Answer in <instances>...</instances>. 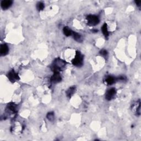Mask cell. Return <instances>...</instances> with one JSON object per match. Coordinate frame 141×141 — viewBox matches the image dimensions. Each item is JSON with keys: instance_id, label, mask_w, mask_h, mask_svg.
<instances>
[{"instance_id": "cell-5", "label": "cell", "mask_w": 141, "mask_h": 141, "mask_svg": "<svg viewBox=\"0 0 141 141\" xmlns=\"http://www.w3.org/2000/svg\"><path fill=\"white\" fill-rule=\"evenodd\" d=\"M116 94V91L115 88H112L106 92L105 94V99L107 100H111L115 97Z\"/></svg>"}, {"instance_id": "cell-17", "label": "cell", "mask_w": 141, "mask_h": 141, "mask_svg": "<svg viewBox=\"0 0 141 141\" xmlns=\"http://www.w3.org/2000/svg\"><path fill=\"white\" fill-rule=\"evenodd\" d=\"M135 3H136V4L137 6L139 7H140L141 6V1H136Z\"/></svg>"}, {"instance_id": "cell-2", "label": "cell", "mask_w": 141, "mask_h": 141, "mask_svg": "<svg viewBox=\"0 0 141 141\" xmlns=\"http://www.w3.org/2000/svg\"><path fill=\"white\" fill-rule=\"evenodd\" d=\"M83 56L80 51H76L75 58L72 60V63L74 66L80 67L83 65Z\"/></svg>"}, {"instance_id": "cell-7", "label": "cell", "mask_w": 141, "mask_h": 141, "mask_svg": "<svg viewBox=\"0 0 141 141\" xmlns=\"http://www.w3.org/2000/svg\"><path fill=\"white\" fill-rule=\"evenodd\" d=\"M13 2L11 0H7V1H2L1 2V6L3 9L6 10L9 8L12 5Z\"/></svg>"}, {"instance_id": "cell-6", "label": "cell", "mask_w": 141, "mask_h": 141, "mask_svg": "<svg viewBox=\"0 0 141 141\" xmlns=\"http://www.w3.org/2000/svg\"><path fill=\"white\" fill-rule=\"evenodd\" d=\"M51 82L54 83H59L62 80V77L59 72H54V75L51 77Z\"/></svg>"}, {"instance_id": "cell-8", "label": "cell", "mask_w": 141, "mask_h": 141, "mask_svg": "<svg viewBox=\"0 0 141 141\" xmlns=\"http://www.w3.org/2000/svg\"><path fill=\"white\" fill-rule=\"evenodd\" d=\"M9 51V48L7 45L6 44H2L1 45V49H0V54L1 56H6L8 54Z\"/></svg>"}, {"instance_id": "cell-14", "label": "cell", "mask_w": 141, "mask_h": 141, "mask_svg": "<svg viewBox=\"0 0 141 141\" xmlns=\"http://www.w3.org/2000/svg\"><path fill=\"white\" fill-rule=\"evenodd\" d=\"M44 4L42 2H38L37 3V8L38 11H42V10L44 9Z\"/></svg>"}, {"instance_id": "cell-16", "label": "cell", "mask_w": 141, "mask_h": 141, "mask_svg": "<svg viewBox=\"0 0 141 141\" xmlns=\"http://www.w3.org/2000/svg\"><path fill=\"white\" fill-rule=\"evenodd\" d=\"M100 54L101 55L104 56H105L108 55L107 51L105 50H102L100 52Z\"/></svg>"}, {"instance_id": "cell-11", "label": "cell", "mask_w": 141, "mask_h": 141, "mask_svg": "<svg viewBox=\"0 0 141 141\" xmlns=\"http://www.w3.org/2000/svg\"><path fill=\"white\" fill-rule=\"evenodd\" d=\"M75 92V87H70L67 90L66 95L68 97L70 98L73 95Z\"/></svg>"}, {"instance_id": "cell-10", "label": "cell", "mask_w": 141, "mask_h": 141, "mask_svg": "<svg viewBox=\"0 0 141 141\" xmlns=\"http://www.w3.org/2000/svg\"><path fill=\"white\" fill-rule=\"evenodd\" d=\"M101 31H102L103 34H104V36L105 37H108L109 35V32H108V27H107V24L104 23V25H103L102 28H101Z\"/></svg>"}, {"instance_id": "cell-3", "label": "cell", "mask_w": 141, "mask_h": 141, "mask_svg": "<svg viewBox=\"0 0 141 141\" xmlns=\"http://www.w3.org/2000/svg\"><path fill=\"white\" fill-rule=\"evenodd\" d=\"M88 24L90 26H94L99 24L100 19L99 17L95 15H89L87 17Z\"/></svg>"}, {"instance_id": "cell-15", "label": "cell", "mask_w": 141, "mask_h": 141, "mask_svg": "<svg viewBox=\"0 0 141 141\" xmlns=\"http://www.w3.org/2000/svg\"><path fill=\"white\" fill-rule=\"evenodd\" d=\"M47 118L48 120H50V121H52L54 119V113L53 112H51L47 113Z\"/></svg>"}, {"instance_id": "cell-4", "label": "cell", "mask_w": 141, "mask_h": 141, "mask_svg": "<svg viewBox=\"0 0 141 141\" xmlns=\"http://www.w3.org/2000/svg\"><path fill=\"white\" fill-rule=\"evenodd\" d=\"M7 77L8 80H9L12 83H14L16 80H18L20 79L18 74L15 73L13 70L9 72V73H8Z\"/></svg>"}, {"instance_id": "cell-13", "label": "cell", "mask_w": 141, "mask_h": 141, "mask_svg": "<svg viewBox=\"0 0 141 141\" xmlns=\"http://www.w3.org/2000/svg\"><path fill=\"white\" fill-rule=\"evenodd\" d=\"M63 33H64L65 35L67 36V37H69V36L72 35V34H73V32L67 27H64V28L63 29Z\"/></svg>"}, {"instance_id": "cell-9", "label": "cell", "mask_w": 141, "mask_h": 141, "mask_svg": "<svg viewBox=\"0 0 141 141\" xmlns=\"http://www.w3.org/2000/svg\"><path fill=\"white\" fill-rule=\"evenodd\" d=\"M116 80V78L112 76H109L105 80V82L108 85H112L113 83H115Z\"/></svg>"}, {"instance_id": "cell-12", "label": "cell", "mask_w": 141, "mask_h": 141, "mask_svg": "<svg viewBox=\"0 0 141 141\" xmlns=\"http://www.w3.org/2000/svg\"><path fill=\"white\" fill-rule=\"evenodd\" d=\"M72 35L73 36V38L75 41L78 42H82V38L81 35L80 34L75 32H73Z\"/></svg>"}, {"instance_id": "cell-18", "label": "cell", "mask_w": 141, "mask_h": 141, "mask_svg": "<svg viewBox=\"0 0 141 141\" xmlns=\"http://www.w3.org/2000/svg\"><path fill=\"white\" fill-rule=\"evenodd\" d=\"M92 31H93V32H98V30H97V29H96V30H92Z\"/></svg>"}, {"instance_id": "cell-1", "label": "cell", "mask_w": 141, "mask_h": 141, "mask_svg": "<svg viewBox=\"0 0 141 141\" xmlns=\"http://www.w3.org/2000/svg\"><path fill=\"white\" fill-rule=\"evenodd\" d=\"M66 65V62L60 58H56L53 62L51 66V70L54 72H59L63 70Z\"/></svg>"}]
</instances>
